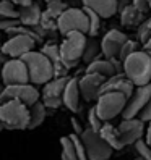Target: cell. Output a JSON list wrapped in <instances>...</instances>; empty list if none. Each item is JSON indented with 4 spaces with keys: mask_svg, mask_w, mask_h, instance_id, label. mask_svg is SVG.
Wrapping results in <instances>:
<instances>
[{
    "mask_svg": "<svg viewBox=\"0 0 151 160\" xmlns=\"http://www.w3.org/2000/svg\"><path fill=\"white\" fill-rule=\"evenodd\" d=\"M127 97L120 92H104L98 97L94 107L102 121H111L116 117L122 115V112L125 108Z\"/></svg>",
    "mask_w": 151,
    "mask_h": 160,
    "instance_id": "5",
    "label": "cell"
},
{
    "mask_svg": "<svg viewBox=\"0 0 151 160\" xmlns=\"http://www.w3.org/2000/svg\"><path fill=\"white\" fill-rule=\"evenodd\" d=\"M119 128V134L120 141L124 146L135 144L137 141H140L145 136V121H141L138 117L137 118H128V120H122V123L117 126Z\"/></svg>",
    "mask_w": 151,
    "mask_h": 160,
    "instance_id": "14",
    "label": "cell"
},
{
    "mask_svg": "<svg viewBox=\"0 0 151 160\" xmlns=\"http://www.w3.org/2000/svg\"><path fill=\"white\" fill-rule=\"evenodd\" d=\"M119 13H120V23L124 26L133 28V26H140L141 23L145 21V13L141 10H138L132 2L128 5H125Z\"/></svg>",
    "mask_w": 151,
    "mask_h": 160,
    "instance_id": "21",
    "label": "cell"
},
{
    "mask_svg": "<svg viewBox=\"0 0 151 160\" xmlns=\"http://www.w3.org/2000/svg\"><path fill=\"white\" fill-rule=\"evenodd\" d=\"M70 139H72V142L75 146V150H77V155H78V160H88V155H86V149H84V144H83V141L78 134H68Z\"/></svg>",
    "mask_w": 151,
    "mask_h": 160,
    "instance_id": "31",
    "label": "cell"
},
{
    "mask_svg": "<svg viewBox=\"0 0 151 160\" xmlns=\"http://www.w3.org/2000/svg\"><path fill=\"white\" fill-rule=\"evenodd\" d=\"M41 99H42L41 102L46 105V108H51V110H55L60 105H63L62 97H41Z\"/></svg>",
    "mask_w": 151,
    "mask_h": 160,
    "instance_id": "35",
    "label": "cell"
},
{
    "mask_svg": "<svg viewBox=\"0 0 151 160\" xmlns=\"http://www.w3.org/2000/svg\"><path fill=\"white\" fill-rule=\"evenodd\" d=\"M109 160H111V158H109Z\"/></svg>",
    "mask_w": 151,
    "mask_h": 160,
    "instance_id": "50",
    "label": "cell"
},
{
    "mask_svg": "<svg viewBox=\"0 0 151 160\" xmlns=\"http://www.w3.org/2000/svg\"><path fill=\"white\" fill-rule=\"evenodd\" d=\"M47 117V108L46 105L39 100L36 102L34 105L30 107V126H28V129H34L37 126H41L44 123V120Z\"/></svg>",
    "mask_w": 151,
    "mask_h": 160,
    "instance_id": "25",
    "label": "cell"
},
{
    "mask_svg": "<svg viewBox=\"0 0 151 160\" xmlns=\"http://www.w3.org/2000/svg\"><path fill=\"white\" fill-rule=\"evenodd\" d=\"M140 50V42L138 41H132V39H127V42L124 44V47H122L120 50V55H119V60L124 62L125 58H128L132 53H135Z\"/></svg>",
    "mask_w": 151,
    "mask_h": 160,
    "instance_id": "30",
    "label": "cell"
},
{
    "mask_svg": "<svg viewBox=\"0 0 151 160\" xmlns=\"http://www.w3.org/2000/svg\"><path fill=\"white\" fill-rule=\"evenodd\" d=\"M83 10H84V13H86L88 21H89V31H88V36L96 37V36L99 34V31H101V28H102V18H101L96 12H93L91 8L83 7Z\"/></svg>",
    "mask_w": 151,
    "mask_h": 160,
    "instance_id": "27",
    "label": "cell"
},
{
    "mask_svg": "<svg viewBox=\"0 0 151 160\" xmlns=\"http://www.w3.org/2000/svg\"><path fill=\"white\" fill-rule=\"evenodd\" d=\"M68 79L70 76H63V78H54L49 82H46L41 91V97H62Z\"/></svg>",
    "mask_w": 151,
    "mask_h": 160,
    "instance_id": "24",
    "label": "cell"
},
{
    "mask_svg": "<svg viewBox=\"0 0 151 160\" xmlns=\"http://www.w3.org/2000/svg\"><path fill=\"white\" fill-rule=\"evenodd\" d=\"M3 89H5V84H3V82H0V96H2V92H3Z\"/></svg>",
    "mask_w": 151,
    "mask_h": 160,
    "instance_id": "43",
    "label": "cell"
},
{
    "mask_svg": "<svg viewBox=\"0 0 151 160\" xmlns=\"http://www.w3.org/2000/svg\"><path fill=\"white\" fill-rule=\"evenodd\" d=\"M36 39L31 34H15L2 44V53L10 58H21L23 55L36 49Z\"/></svg>",
    "mask_w": 151,
    "mask_h": 160,
    "instance_id": "9",
    "label": "cell"
},
{
    "mask_svg": "<svg viewBox=\"0 0 151 160\" xmlns=\"http://www.w3.org/2000/svg\"><path fill=\"white\" fill-rule=\"evenodd\" d=\"M44 2H46V3H49V2H51V0H44Z\"/></svg>",
    "mask_w": 151,
    "mask_h": 160,
    "instance_id": "48",
    "label": "cell"
},
{
    "mask_svg": "<svg viewBox=\"0 0 151 160\" xmlns=\"http://www.w3.org/2000/svg\"><path fill=\"white\" fill-rule=\"evenodd\" d=\"M41 52H42L46 57L51 60V63L54 65L55 78L68 76L70 68L63 63V60H62V57H60V45H57V44H46L42 49H41Z\"/></svg>",
    "mask_w": 151,
    "mask_h": 160,
    "instance_id": "17",
    "label": "cell"
},
{
    "mask_svg": "<svg viewBox=\"0 0 151 160\" xmlns=\"http://www.w3.org/2000/svg\"><path fill=\"white\" fill-rule=\"evenodd\" d=\"M135 160H145V158H141V157H137V158H135Z\"/></svg>",
    "mask_w": 151,
    "mask_h": 160,
    "instance_id": "46",
    "label": "cell"
},
{
    "mask_svg": "<svg viewBox=\"0 0 151 160\" xmlns=\"http://www.w3.org/2000/svg\"><path fill=\"white\" fill-rule=\"evenodd\" d=\"M80 138L84 144V149H86L88 160H109L111 158L114 149L101 138V134L98 131L86 128V129H83Z\"/></svg>",
    "mask_w": 151,
    "mask_h": 160,
    "instance_id": "7",
    "label": "cell"
},
{
    "mask_svg": "<svg viewBox=\"0 0 151 160\" xmlns=\"http://www.w3.org/2000/svg\"><path fill=\"white\" fill-rule=\"evenodd\" d=\"M10 0H0V20H7V18H18L20 10L15 8Z\"/></svg>",
    "mask_w": 151,
    "mask_h": 160,
    "instance_id": "29",
    "label": "cell"
},
{
    "mask_svg": "<svg viewBox=\"0 0 151 160\" xmlns=\"http://www.w3.org/2000/svg\"><path fill=\"white\" fill-rule=\"evenodd\" d=\"M5 129V125H3V121H2V118H0V131H3Z\"/></svg>",
    "mask_w": 151,
    "mask_h": 160,
    "instance_id": "44",
    "label": "cell"
},
{
    "mask_svg": "<svg viewBox=\"0 0 151 160\" xmlns=\"http://www.w3.org/2000/svg\"><path fill=\"white\" fill-rule=\"evenodd\" d=\"M106 79V76H101L96 73H84L81 78H78L81 97L86 102H96L101 94V86L104 84Z\"/></svg>",
    "mask_w": 151,
    "mask_h": 160,
    "instance_id": "13",
    "label": "cell"
},
{
    "mask_svg": "<svg viewBox=\"0 0 151 160\" xmlns=\"http://www.w3.org/2000/svg\"><path fill=\"white\" fill-rule=\"evenodd\" d=\"M133 146H135V150H137L138 157L145 158V160H151V146L146 142L145 139L137 141V142H135Z\"/></svg>",
    "mask_w": 151,
    "mask_h": 160,
    "instance_id": "33",
    "label": "cell"
},
{
    "mask_svg": "<svg viewBox=\"0 0 151 160\" xmlns=\"http://www.w3.org/2000/svg\"><path fill=\"white\" fill-rule=\"evenodd\" d=\"M2 44H3L2 42V31H0V52H2Z\"/></svg>",
    "mask_w": 151,
    "mask_h": 160,
    "instance_id": "45",
    "label": "cell"
},
{
    "mask_svg": "<svg viewBox=\"0 0 151 160\" xmlns=\"http://www.w3.org/2000/svg\"><path fill=\"white\" fill-rule=\"evenodd\" d=\"M57 31L62 36H67L73 31H78L88 36L89 21L83 8H65L57 21Z\"/></svg>",
    "mask_w": 151,
    "mask_h": 160,
    "instance_id": "6",
    "label": "cell"
},
{
    "mask_svg": "<svg viewBox=\"0 0 151 160\" xmlns=\"http://www.w3.org/2000/svg\"><path fill=\"white\" fill-rule=\"evenodd\" d=\"M143 50H148V52H151V37H149V39L143 44Z\"/></svg>",
    "mask_w": 151,
    "mask_h": 160,
    "instance_id": "42",
    "label": "cell"
},
{
    "mask_svg": "<svg viewBox=\"0 0 151 160\" xmlns=\"http://www.w3.org/2000/svg\"><path fill=\"white\" fill-rule=\"evenodd\" d=\"M80 99H81V92L78 86V78H70L65 91L62 94V102L70 112H78L80 110Z\"/></svg>",
    "mask_w": 151,
    "mask_h": 160,
    "instance_id": "19",
    "label": "cell"
},
{
    "mask_svg": "<svg viewBox=\"0 0 151 160\" xmlns=\"http://www.w3.org/2000/svg\"><path fill=\"white\" fill-rule=\"evenodd\" d=\"M86 37H88L86 34L78 31L63 36V41L60 44V57L70 70L77 67L78 62L83 58L84 47H86Z\"/></svg>",
    "mask_w": 151,
    "mask_h": 160,
    "instance_id": "4",
    "label": "cell"
},
{
    "mask_svg": "<svg viewBox=\"0 0 151 160\" xmlns=\"http://www.w3.org/2000/svg\"><path fill=\"white\" fill-rule=\"evenodd\" d=\"M33 2H37V0H33Z\"/></svg>",
    "mask_w": 151,
    "mask_h": 160,
    "instance_id": "49",
    "label": "cell"
},
{
    "mask_svg": "<svg viewBox=\"0 0 151 160\" xmlns=\"http://www.w3.org/2000/svg\"><path fill=\"white\" fill-rule=\"evenodd\" d=\"M99 55H102V50H101V42L96 39V37H91L88 36L86 37V47H84V53H83V62L84 63H91L96 58H99Z\"/></svg>",
    "mask_w": 151,
    "mask_h": 160,
    "instance_id": "26",
    "label": "cell"
},
{
    "mask_svg": "<svg viewBox=\"0 0 151 160\" xmlns=\"http://www.w3.org/2000/svg\"><path fill=\"white\" fill-rule=\"evenodd\" d=\"M21 60L26 63L30 73V82L34 86H44L46 82L55 78L54 65L41 50H31L23 55Z\"/></svg>",
    "mask_w": 151,
    "mask_h": 160,
    "instance_id": "1",
    "label": "cell"
},
{
    "mask_svg": "<svg viewBox=\"0 0 151 160\" xmlns=\"http://www.w3.org/2000/svg\"><path fill=\"white\" fill-rule=\"evenodd\" d=\"M65 8H67V5L60 2V0H51L47 3V8L42 12L39 28H42L44 31H55L57 29V21Z\"/></svg>",
    "mask_w": 151,
    "mask_h": 160,
    "instance_id": "16",
    "label": "cell"
},
{
    "mask_svg": "<svg viewBox=\"0 0 151 160\" xmlns=\"http://www.w3.org/2000/svg\"><path fill=\"white\" fill-rule=\"evenodd\" d=\"M83 7L91 8L102 20L114 16L119 12V0H81Z\"/></svg>",
    "mask_w": 151,
    "mask_h": 160,
    "instance_id": "18",
    "label": "cell"
},
{
    "mask_svg": "<svg viewBox=\"0 0 151 160\" xmlns=\"http://www.w3.org/2000/svg\"><path fill=\"white\" fill-rule=\"evenodd\" d=\"M5 86H16V84H28L30 82V73L28 67L21 58H8L5 63L2 76H0Z\"/></svg>",
    "mask_w": 151,
    "mask_h": 160,
    "instance_id": "10",
    "label": "cell"
},
{
    "mask_svg": "<svg viewBox=\"0 0 151 160\" xmlns=\"http://www.w3.org/2000/svg\"><path fill=\"white\" fill-rule=\"evenodd\" d=\"M0 118L5 129H28L30 126V107L20 100H7L0 103Z\"/></svg>",
    "mask_w": 151,
    "mask_h": 160,
    "instance_id": "3",
    "label": "cell"
},
{
    "mask_svg": "<svg viewBox=\"0 0 151 160\" xmlns=\"http://www.w3.org/2000/svg\"><path fill=\"white\" fill-rule=\"evenodd\" d=\"M148 20H149V29H151V18H148Z\"/></svg>",
    "mask_w": 151,
    "mask_h": 160,
    "instance_id": "47",
    "label": "cell"
},
{
    "mask_svg": "<svg viewBox=\"0 0 151 160\" xmlns=\"http://www.w3.org/2000/svg\"><path fill=\"white\" fill-rule=\"evenodd\" d=\"M8 58H10V57H7L5 53H2V52H0V76H2V71H3V67H5V63L8 62Z\"/></svg>",
    "mask_w": 151,
    "mask_h": 160,
    "instance_id": "40",
    "label": "cell"
},
{
    "mask_svg": "<svg viewBox=\"0 0 151 160\" xmlns=\"http://www.w3.org/2000/svg\"><path fill=\"white\" fill-rule=\"evenodd\" d=\"M41 92L34 84H16V86H5L2 96H0V103H3L7 100H20L24 105L31 107L36 102H39Z\"/></svg>",
    "mask_w": 151,
    "mask_h": 160,
    "instance_id": "8",
    "label": "cell"
},
{
    "mask_svg": "<svg viewBox=\"0 0 151 160\" xmlns=\"http://www.w3.org/2000/svg\"><path fill=\"white\" fill-rule=\"evenodd\" d=\"M88 125H89V128H91V129L98 131V133H99L101 126L104 125V121H102V120L99 118L98 112H96V107H94V105L88 110Z\"/></svg>",
    "mask_w": 151,
    "mask_h": 160,
    "instance_id": "32",
    "label": "cell"
},
{
    "mask_svg": "<svg viewBox=\"0 0 151 160\" xmlns=\"http://www.w3.org/2000/svg\"><path fill=\"white\" fill-rule=\"evenodd\" d=\"M135 88L137 86L125 76V73H117V74H114V76H111L104 81V84L101 86V94H104V92H120L128 99L132 94H133Z\"/></svg>",
    "mask_w": 151,
    "mask_h": 160,
    "instance_id": "15",
    "label": "cell"
},
{
    "mask_svg": "<svg viewBox=\"0 0 151 160\" xmlns=\"http://www.w3.org/2000/svg\"><path fill=\"white\" fill-rule=\"evenodd\" d=\"M132 3H133L138 10H141L143 13H146V12H149V8H148V2L146 0H132Z\"/></svg>",
    "mask_w": 151,
    "mask_h": 160,
    "instance_id": "37",
    "label": "cell"
},
{
    "mask_svg": "<svg viewBox=\"0 0 151 160\" xmlns=\"http://www.w3.org/2000/svg\"><path fill=\"white\" fill-rule=\"evenodd\" d=\"M151 37V29H149V20H145L140 26H137V39L138 42L145 44Z\"/></svg>",
    "mask_w": 151,
    "mask_h": 160,
    "instance_id": "34",
    "label": "cell"
},
{
    "mask_svg": "<svg viewBox=\"0 0 151 160\" xmlns=\"http://www.w3.org/2000/svg\"><path fill=\"white\" fill-rule=\"evenodd\" d=\"M149 99H151V82L146 84V86L135 88L133 94L127 99L125 108H124V112H122V118H124V120L137 118L138 113L141 112V108L146 105Z\"/></svg>",
    "mask_w": 151,
    "mask_h": 160,
    "instance_id": "11",
    "label": "cell"
},
{
    "mask_svg": "<svg viewBox=\"0 0 151 160\" xmlns=\"http://www.w3.org/2000/svg\"><path fill=\"white\" fill-rule=\"evenodd\" d=\"M99 134L114 150H120V149L125 147L124 144H122V141H120L119 128H116L112 123H109V121H104V125H102L101 129H99Z\"/></svg>",
    "mask_w": 151,
    "mask_h": 160,
    "instance_id": "22",
    "label": "cell"
},
{
    "mask_svg": "<svg viewBox=\"0 0 151 160\" xmlns=\"http://www.w3.org/2000/svg\"><path fill=\"white\" fill-rule=\"evenodd\" d=\"M70 123H72V126H73V131H75V134H78V136H80V134L83 133V129H84V128H81L80 121H78L77 118H72V120H70Z\"/></svg>",
    "mask_w": 151,
    "mask_h": 160,
    "instance_id": "38",
    "label": "cell"
},
{
    "mask_svg": "<svg viewBox=\"0 0 151 160\" xmlns=\"http://www.w3.org/2000/svg\"><path fill=\"white\" fill-rule=\"evenodd\" d=\"M41 18H42V10L37 2H33L28 7H21L20 8V15L18 20L23 26H30V28H39L41 24Z\"/></svg>",
    "mask_w": 151,
    "mask_h": 160,
    "instance_id": "20",
    "label": "cell"
},
{
    "mask_svg": "<svg viewBox=\"0 0 151 160\" xmlns=\"http://www.w3.org/2000/svg\"><path fill=\"white\" fill-rule=\"evenodd\" d=\"M10 2L13 3V5H16V7H28V5H31L33 3V0H10Z\"/></svg>",
    "mask_w": 151,
    "mask_h": 160,
    "instance_id": "39",
    "label": "cell"
},
{
    "mask_svg": "<svg viewBox=\"0 0 151 160\" xmlns=\"http://www.w3.org/2000/svg\"><path fill=\"white\" fill-rule=\"evenodd\" d=\"M145 141L151 146V121L148 123V128H146V131H145Z\"/></svg>",
    "mask_w": 151,
    "mask_h": 160,
    "instance_id": "41",
    "label": "cell"
},
{
    "mask_svg": "<svg viewBox=\"0 0 151 160\" xmlns=\"http://www.w3.org/2000/svg\"><path fill=\"white\" fill-rule=\"evenodd\" d=\"M84 73H96V74H101V76L111 78V76H114V74H117V70L114 67V63H112V60H109V58H96L94 62L88 63Z\"/></svg>",
    "mask_w": 151,
    "mask_h": 160,
    "instance_id": "23",
    "label": "cell"
},
{
    "mask_svg": "<svg viewBox=\"0 0 151 160\" xmlns=\"http://www.w3.org/2000/svg\"><path fill=\"white\" fill-rule=\"evenodd\" d=\"M128 37L125 36V32H122L119 29H111L107 31L101 39V50H102V57L104 58H119L120 50L124 44L127 42Z\"/></svg>",
    "mask_w": 151,
    "mask_h": 160,
    "instance_id": "12",
    "label": "cell"
},
{
    "mask_svg": "<svg viewBox=\"0 0 151 160\" xmlns=\"http://www.w3.org/2000/svg\"><path fill=\"white\" fill-rule=\"evenodd\" d=\"M60 147H62V152H60L62 160H78L77 150H75V146L72 142L70 136H63L60 139Z\"/></svg>",
    "mask_w": 151,
    "mask_h": 160,
    "instance_id": "28",
    "label": "cell"
},
{
    "mask_svg": "<svg viewBox=\"0 0 151 160\" xmlns=\"http://www.w3.org/2000/svg\"><path fill=\"white\" fill-rule=\"evenodd\" d=\"M124 73L135 86H146L151 82V55L138 50L124 60Z\"/></svg>",
    "mask_w": 151,
    "mask_h": 160,
    "instance_id": "2",
    "label": "cell"
},
{
    "mask_svg": "<svg viewBox=\"0 0 151 160\" xmlns=\"http://www.w3.org/2000/svg\"><path fill=\"white\" fill-rule=\"evenodd\" d=\"M138 118L141 121H145V123H149V121H151V99L148 100L146 105L141 108V112L138 113Z\"/></svg>",
    "mask_w": 151,
    "mask_h": 160,
    "instance_id": "36",
    "label": "cell"
}]
</instances>
